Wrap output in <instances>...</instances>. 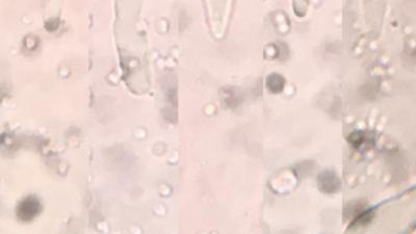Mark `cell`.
I'll list each match as a JSON object with an SVG mask.
<instances>
[{
	"label": "cell",
	"mask_w": 416,
	"mask_h": 234,
	"mask_svg": "<svg viewBox=\"0 0 416 234\" xmlns=\"http://www.w3.org/2000/svg\"><path fill=\"white\" fill-rule=\"evenodd\" d=\"M41 210V203L35 197H27L17 208V215L23 222H29L35 219Z\"/></svg>",
	"instance_id": "cell-1"
},
{
	"label": "cell",
	"mask_w": 416,
	"mask_h": 234,
	"mask_svg": "<svg viewBox=\"0 0 416 234\" xmlns=\"http://www.w3.org/2000/svg\"><path fill=\"white\" fill-rule=\"evenodd\" d=\"M319 185L324 192H334L338 189L339 181L335 174L331 172H324L319 179Z\"/></svg>",
	"instance_id": "cell-2"
},
{
	"label": "cell",
	"mask_w": 416,
	"mask_h": 234,
	"mask_svg": "<svg viewBox=\"0 0 416 234\" xmlns=\"http://www.w3.org/2000/svg\"><path fill=\"white\" fill-rule=\"evenodd\" d=\"M285 80L279 74H271L267 79V87L273 93H280L284 88Z\"/></svg>",
	"instance_id": "cell-3"
}]
</instances>
